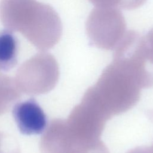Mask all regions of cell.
<instances>
[{"label": "cell", "mask_w": 153, "mask_h": 153, "mask_svg": "<svg viewBox=\"0 0 153 153\" xmlns=\"http://www.w3.org/2000/svg\"><path fill=\"white\" fill-rule=\"evenodd\" d=\"M142 88L139 75L131 62L124 57L114 56L81 100L108 120L132 108L140 99Z\"/></svg>", "instance_id": "1"}, {"label": "cell", "mask_w": 153, "mask_h": 153, "mask_svg": "<svg viewBox=\"0 0 153 153\" xmlns=\"http://www.w3.org/2000/svg\"><path fill=\"white\" fill-rule=\"evenodd\" d=\"M0 20L6 29L21 33L43 51L53 48L62 33L57 13L50 5L36 0H1Z\"/></svg>", "instance_id": "2"}, {"label": "cell", "mask_w": 153, "mask_h": 153, "mask_svg": "<svg viewBox=\"0 0 153 153\" xmlns=\"http://www.w3.org/2000/svg\"><path fill=\"white\" fill-rule=\"evenodd\" d=\"M59 78V67L56 58L43 51L23 63L17 71L14 80L22 93L39 95L52 90Z\"/></svg>", "instance_id": "3"}, {"label": "cell", "mask_w": 153, "mask_h": 153, "mask_svg": "<svg viewBox=\"0 0 153 153\" xmlns=\"http://www.w3.org/2000/svg\"><path fill=\"white\" fill-rule=\"evenodd\" d=\"M85 29L91 42L106 50H114L127 32L125 18L115 7H96L89 14Z\"/></svg>", "instance_id": "4"}, {"label": "cell", "mask_w": 153, "mask_h": 153, "mask_svg": "<svg viewBox=\"0 0 153 153\" xmlns=\"http://www.w3.org/2000/svg\"><path fill=\"white\" fill-rule=\"evenodd\" d=\"M13 116L20 132L25 135L42 133L47 127V117L34 99L17 102L13 106Z\"/></svg>", "instance_id": "5"}, {"label": "cell", "mask_w": 153, "mask_h": 153, "mask_svg": "<svg viewBox=\"0 0 153 153\" xmlns=\"http://www.w3.org/2000/svg\"><path fill=\"white\" fill-rule=\"evenodd\" d=\"M19 41L9 30L0 31V73L8 72L17 63Z\"/></svg>", "instance_id": "6"}, {"label": "cell", "mask_w": 153, "mask_h": 153, "mask_svg": "<svg viewBox=\"0 0 153 153\" xmlns=\"http://www.w3.org/2000/svg\"><path fill=\"white\" fill-rule=\"evenodd\" d=\"M14 78L0 73V115L7 112L21 97Z\"/></svg>", "instance_id": "7"}, {"label": "cell", "mask_w": 153, "mask_h": 153, "mask_svg": "<svg viewBox=\"0 0 153 153\" xmlns=\"http://www.w3.org/2000/svg\"><path fill=\"white\" fill-rule=\"evenodd\" d=\"M97 7H115L134 10L142 6L146 0H89Z\"/></svg>", "instance_id": "8"}, {"label": "cell", "mask_w": 153, "mask_h": 153, "mask_svg": "<svg viewBox=\"0 0 153 153\" xmlns=\"http://www.w3.org/2000/svg\"><path fill=\"white\" fill-rule=\"evenodd\" d=\"M66 153H109L108 149L100 140L82 143L71 148Z\"/></svg>", "instance_id": "9"}, {"label": "cell", "mask_w": 153, "mask_h": 153, "mask_svg": "<svg viewBox=\"0 0 153 153\" xmlns=\"http://www.w3.org/2000/svg\"><path fill=\"white\" fill-rule=\"evenodd\" d=\"M0 153H20L17 141L8 133L0 131Z\"/></svg>", "instance_id": "10"}, {"label": "cell", "mask_w": 153, "mask_h": 153, "mask_svg": "<svg viewBox=\"0 0 153 153\" xmlns=\"http://www.w3.org/2000/svg\"><path fill=\"white\" fill-rule=\"evenodd\" d=\"M127 153H153V144L147 146H139L135 148Z\"/></svg>", "instance_id": "11"}]
</instances>
